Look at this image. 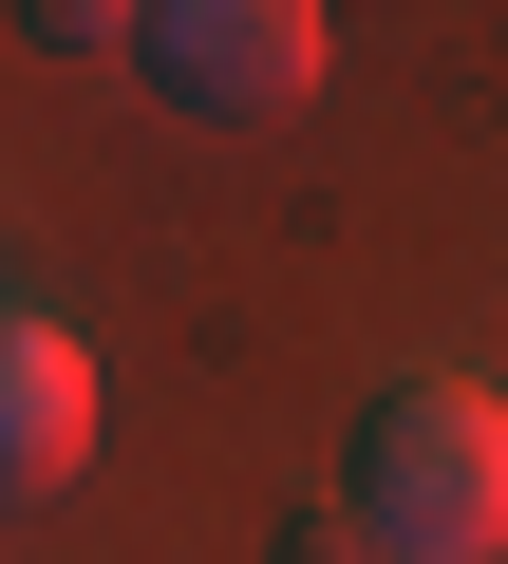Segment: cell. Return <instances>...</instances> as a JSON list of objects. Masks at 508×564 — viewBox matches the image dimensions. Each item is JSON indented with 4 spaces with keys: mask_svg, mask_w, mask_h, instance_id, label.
<instances>
[{
    "mask_svg": "<svg viewBox=\"0 0 508 564\" xmlns=\"http://www.w3.org/2000/svg\"><path fill=\"white\" fill-rule=\"evenodd\" d=\"M339 508H358L396 564H489V545H508V395H489V377H396V395L358 414Z\"/></svg>",
    "mask_w": 508,
    "mask_h": 564,
    "instance_id": "6da1fadb",
    "label": "cell"
},
{
    "mask_svg": "<svg viewBox=\"0 0 508 564\" xmlns=\"http://www.w3.org/2000/svg\"><path fill=\"white\" fill-rule=\"evenodd\" d=\"M170 113H226V132H264L321 95V0H170V20L132 39Z\"/></svg>",
    "mask_w": 508,
    "mask_h": 564,
    "instance_id": "7a4b0ae2",
    "label": "cell"
},
{
    "mask_svg": "<svg viewBox=\"0 0 508 564\" xmlns=\"http://www.w3.org/2000/svg\"><path fill=\"white\" fill-rule=\"evenodd\" d=\"M76 452H95V358L57 321H0V508H20V489H76Z\"/></svg>",
    "mask_w": 508,
    "mask_h": 564,
    "instance_id": "3957f363",
    "label": "cell"
},
{
    "mask_svg": "<svg viewBox=\"0 0 508 564\" xmlns=\"http://www.w3.org/2000/svg\"><path fill=\"white\" fill-rule=\"evenodd\" d=\"M283 564H396V545H377L358 508H283Z\"/></svg>",
    "mask_w": 508,
    "mask_h": 564,
    "instance_id": "277c9868",
    "label": "cell"
}]
</instances>
